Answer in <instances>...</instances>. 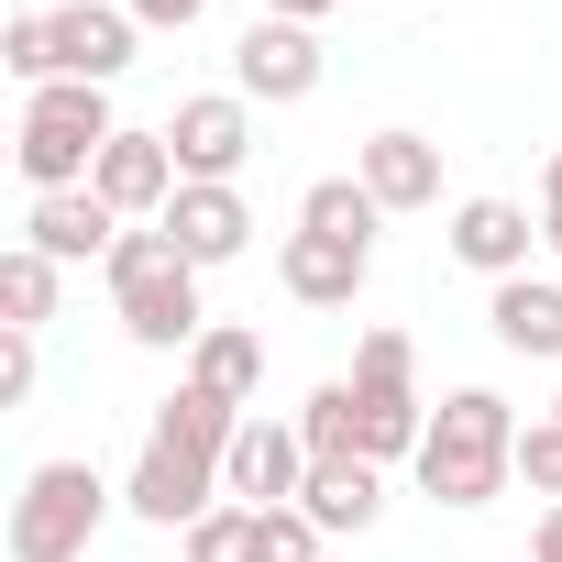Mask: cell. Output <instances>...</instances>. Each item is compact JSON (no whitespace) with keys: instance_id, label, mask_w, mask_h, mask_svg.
<instances>
[{"instance_id":"cell-1","label":"cell","mask_w":562,"mask_h":562,"mask_svg":"<svg viewBox=\"0 0 562 562\" xmlns=\"http://www.w3.org/2000/svg\"><path fill=\"white\" fill-rule=\"evenodd\" d=\"M232 430H243V408H221V397L177 386V397L155 408L144 452H133V485H122V507H133L144 529H199V518L221 507V463H232Z\"/></svg>"},{"instance_id":"cell-2","label":"cell","mask_w":562,"mask_h":562,"mask_svg":"<svg viewBox=\"0 0 562 562\" xmlns=\"http://www.w3.org/2000/svg\"><path fill=\"white\" fill-rule=\"evenodd\" d=\"M518 408L496 397V386H452L441 408H430V441H419V496H441V507H496L507 485H518Z\"/></svg>"},{"instance_id":"cell-3","label":"cell","mask_w":562,"mask_h":562,"mask_svg":"<svg viewBox=\"0 0 562 562\" xmlns=\"http://www.w3.org/2000/svg\"><path fill=\"white\" fill-rule=\"evenodd\" d=\"M111 310H122V331H133L144 353H188V342L210 331L199 265L177 254V232H166V221H144V232H122V243H111Z\"/></svg>"},{"instance_id":"cell-4","label":"cell","mask_w":562,"mask_h":562,"mask_svg":"<svg viewBox=\"0 0 562 562\" xmlns=\"http://www.w3.org/2000/svg\"><path fill=\"white\" fill-rule=\"evenodd\" d=\"M111 89H89V78H56V89H23V133H12V166L34 177V199H56V188H89L100 177V155H111Z\"/></svg>"},{"instance_id":"cell-5","label":"cell","mask_w":562,"mask_h":562,"mask_svg":"<svg viewBox=\"0 0 562 562\" xmlns=\"http://www.w3.org/2000/svg\"><path fill=\"white\" fill-rule=\"evenodd\" d=\"M122 507V485H100V463H34L12 496V562H89L100 518Z\"/></svg>"},{"instance_id":"cell-6","label":"cell","mask_w":562,"mask_h":562,"mask_svg":"<svg viewBox=\"0 0 562 562\" xmlns=\"http://www.w3.org/2000/svg\"><path fill=\"white\" fill-rule=\"evenodd\" d=\"M166 144H177V177L188 188H232L254 166V100L243 89H199L166 111Z\"/></svg>"},{"instance_id":"cell-7","label":"cell","mask_w":562,"mask_h":562,"mask_svg":"<svg viewBox=\"0 0 562 562\" xmlns=\"http://www.w3.org/2000/svg\"><path fill=\"white\" fill-rule=\"evenodd\" d=\"M232 89H243V100H265V111H299V100L321 89V34H310V23L254 12V23H243V45H232Z\"/></svg>"},{"instance_id":"cell-8","label":"cell","mask_w":562,"mask_h":562,"mask_svg":"<svg viewBox=\"0 0 562 562\" xmlns=\"http://www.w3.org/2000/svg\"><path fill=\"white\" fill-rule=\"evenodd\" d=\"M299 485H310V441H299V419H243L232 430V463H221V496L232 507H299Z\"/></svg>"},{"instance_id":"cell-9","label":"cell","mask_w":562,"mask_h":562,"mask_svg":"<svg viewBox=\"0 0 562 562\" xmlns=\"http://www.w3.org/2000/svg\"><path fill=\"white\" fill-rule=\"evenodd\" d=\"M452 265H474L485 288H507V276H529V254H540V210H518V199H452Z\"/></svg>"},{"instance_id":"cell-10","label":"cell","mask_w":562,"mask_h":562,"mask_svg":"<svg viewBox=\"0 0 562 562\" xmlns=\"http://www.w3.org/2000/svg\"><path fill=\"white\" fill-rule=\"evenodd\" d=\"M353 177L375 188V210H386V221H397V210H441V144H430V133H408V122L364 133V144H353Z\"/></svg>"},{"instance_id":"cell-11","label":"cell","mask_w":562,"mask_h":562,"mask_svg":"<svg viewBox=\"0 0 562 562\" xmlns=\"http://www.w3.org/2000/svg\"><path fill=\"white\" fill-rule=\"evenodd\" d=\"M133 45H144V23L122 12V0H56V78L111 89V78L133 67Z\"/></svg>"},{"instance_id":"cell-12","label":"cell","mask_w":562,"mask_h":562,"mask_svg":"<svg viewBox=\"0 0 562 562\" xmlns=\"http://www.w3.org/2000/svg\"><path fill=\"white\" fill-rule=\"evenodd\" d=\"M364 276H375L364 243H331V232H288V243H276V288H288L299 310H353Z\"/></svg>"},{"instance_id":"cell-13","label":"cell","mask_w":562,"mask_h":562,"mask_svg":"<svg viewBox=\"0 0 562 562\" xmlns=\"http://www.w3.org/2000/svg\"><path fill=\"white\" fill-rule=\"evenodd\" d=\"M89 188H100L122 221H166V199H177L188 177H177V144H166V133H111V155H100Z\"/></svg>"},{"instance_id":"cell-14","label":"cell","mask_w":562,"mask_h":562,"mask_svg":"<svg viewBox=\"0 0 562 562\" xmlns=\"http://www.w3.org/2000/svg\"><path fill=\"white\" fill-rule=\"evenodd\" d=\"M122 232H133V221H122L100 188H56V199H34V210H23V243H34V254H56V265H89V254L111 265V243H122Z\"/></svg>"},{"instance_id":"cell-15","label":"cell","mask_w":562,"mask_h":562,"mask_svg":"<svg viewBox=\"0 0 562 562\" xmlns=\"http://www.w3.org/2000/svg\"><path fill=\"white\" fill-rule=\"evenodd\" d=\"M166 232H177V254L210 276V265H232V254L254 243V210H243V188H177V199H166Z\"/></svg>"},{"instance_id":"cell-16","label":"cell","mask_w":562,"mask_h":562,"mask_svg":"<svg viewBox=\"0 0 562 562\" xmlns=\"http://www.w3.org/2000/svg\"><path fill=\"white\" fill-rule=\"evenodd\" d=\"M188 386L199 397H221V408H243L254 419V386H265V342L243 331V321H210L199 342H188Z\"/></svg>"},{"instance_id":"cell-17","label":"cell","mask_w":562,"mask_h":562,"mask_svg":"<svg viewBox=\"0 0 562 562\" xmlns=\"http://www.w3.org/2000/svg\"><path fill=\"white\" fill-rule=\"evenodd\" d=\"M299 507L321 518V540H342V529H375L386 518V463H310V485H299Z\"/></svg>"},{"instance_id":"cell-18","label":"cell","mask_w":562,"mask_h":562,"mask_svg":"<svg viewBox=\"0 0 562 562\" xmlns=\"http://www.w3.org/2000/svg\"><path fill=\"white\" fill-rule=\"evenodd\" d=\"M485 331L507 353H562V276H507L485 299Z\"/></svg>"},{"instance_id":"cell-19","label":"cell","mask_w":562,"mask_h":562,"mask_svg":"<svg viewBox=\"0 0 562 562\" xmlns=\"http://www.w3.org/2000/svg\"><path fill=\"white\" fill-rule=\"evenodd\" d=\"M56 288H67V265L34 254V243H12V254H0V331H45L56 321Z\"/></svg>"},{"instance_id":"cell-20","label":"cell","mask_w":562,"mask_h":562,"mask_svg":"<svg viewBox=\"0 0 562 562\" xmlns=\"http://www.w3.org/2000/svg\"><path fill=\"white\" fill-rule=\"evenodd\" d=\"M375 188L364 177H310V199H299V232H331V243H364L375 254Z\"/></svg>"},{"instance_id":"cell-21","label":"cell","mask_w":562,"mask_h":562,"mask_svg":"<svg viewBox=\"0 0 562 562\" xmlns=\"http://www.w3.org/2000/svg\"><path fill=\"white\" fill-rule=\"evenodd\" d=\"M299 441H310V463H353V452H364V397H353V375L310 386V408H299Z\"/></svg>"},{"instance_id":"cell-22","label":"cell","mask_w":562,"mask_h":562,"mask_svg":"<svg viewBox=\"0 0 562 562\" xmlns=\"http://www.w3.org/2000/svg\"><path fill=\"white\" fill-rule=\"evenodd\" d=\"M353 386H375V397H419V353H408V331H364V342H353Z\"/></svg>"},{"instance_id":"cell-23","label":"cell","mask_w":562,"mask_h":562,"mask_svg":"<svg viewBox=\"0 0 562 562\" xmlns=\"http://www.w3.org/2000/svg\"><path fill=\"white\" fill-rule=\"evenodd\" d=\"M177 540H188V562H265V540H254V507H232V496H221L199 529H177Z\"/></svg>"},{"instance_id":"cell-24","label":"cell","mask_w":562,"mask_h":562,"mask_svg":"<svg viewBox=\"0 0 562 562\" xmlns=\"http://www.w3.org/2000/svg\"><path fill=\"white\" fill-rule=\"evenodd\" d=\"M0 67H12L23 89H56V12H12V34H0Z\"/></svg>"},{"instance_id":"cell-25","label":"cell","mask_w":562,"mask_h":562,"mask_svg":"<svg viewBox=\"0 0 562 562\" xmlns=\"http://www.w3.org/2000/svg\"><path fill=\"white\" fill-rule=\"evenodd\" d=\"M518 485H529V496H551V507H562V419H551V408H540V419H529V430H518Z\"/></svg>"},{"instance_id":"cell-26","label":"cell","mask_w":562,"mask_h":562,"mask_svg":"<svg viewBox=\"0 0 562 562\" xmlns=\"http://www.w3.org/2000/svg\"><path fill=\"white\" fill-rule=\"evenodd\" d=\"M254 540H265V562H321V518L310 507H254Z\"/></svg>"},{"instance_id":"cell-27","label":"cell","mask_w":562,"mask_h":562,"mask_svg":"<svg viewBox=\"0 0 562 562\" xmlns=\"http://www.w3.org/2000/svg\"><path fill=\"white\" fill-rule=\"evenodd\" d=\"M34 375H45V353H34V331H12V342H0V408H23Z\"/></svg>"},{"instance_id":"cell-28","label":"cell","mask_w":562,"mask_h":562,"mask_svg":"<svg viewBox=\"0 0 562 562\" xmlns=\"http://www.w3.org/2000/svg\"><path fill=\"white\" fill-rule=\"evenodd\" d=\"M122 12H133V23H144V34H188V23H199V12H210V0H122Z\"/></svg>"},{"instance_id":"cell-29","label":"cell","mask_w":562,"mask_h":562,"mask_svg":"<svg viewBox=\"0 0 562 562\" xmlns=\"http://www.w3.org/2000/svg\"><path fill=\"white\" fill-rule=\"evenodd\" d=\"M540 243H551V254H562V155H551V166H540Z\"/></svg>"},{"instance_id":"cell-30","label":"cell","mask_w":562,"mask_h":562,"mask_svg":"<svg viewBox=\"0 0 562 562\" xmlns=\"http://www.w3.org/2000/svg\"><path fill=\"white\" fill-rule=\"evenodd\" d=\"M265 12H276V23H310V34H321V23L342 12V0H265Z\"/></svg>"},{"instance_id":"cell-31","label":"cell","mask_w":562,"mask_h":562,"mask_svg":"<svg viewBox=\"0 0 562 562\" xmlns=\"http://www.w3.org/2000/svg\"><path fill=\"white\" fill-rule=\"evenodd\" d=\"M529 562H562V507H540V529H529Z\"/></svg>"},{"instance_id":"cell-32","label":"cell","mask_w":562,"mask_h":562,"mask_svg":"<svg viewBox=\"0 0 562 562\" xmlns=\"http://www.w3.org/2000/svg\"><path fill=\"white\" fill-rule=\"evenodd\" d=\"M551 419H562V397H551Z\"/></svg>"}]
</instances>
